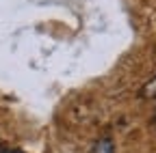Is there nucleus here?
<instances>
[{
  "label": "nucleus",
  "instance_id": "obj_1",
  "mask_svg": "<svg viewBox=\"0 0 156 153\" xmlns=\"http://www.w3.org/2000/svg\"><path fill=\"white\" fill-rule=\"evenodd\" d=\"M91 153H115V145H113L111 138H100V140L93 145Z\"/></svg>",
  "mask_w": 156,
  "mask_h": 153
},
{
  "label": "nucleus",
  "instance_id": "obj_2",
  "mask_svg": "<svg viewBox=\"0 0 156 153\" xmlns=\"http://www.w3.org/2000/svg\"><path fill=\"white\" fill-rule=\"evenodd\" d=\"M141 95H143L145 99H156V75H154L150 82H145V84H143Z\"/></svg>",
  "mask_w": 156,
  "mask_h": 153
},
{
  "label": "nucleus",
  "instance_id": "obj_3",
  "mask_svg": "<svg viewBox=\"0 0 156 153\" xmlns=\"http://www.w3.org/2000/svg\"><path fill=\"white\" fill-rule=\"evenodd\" d=\"M154 125H156V110H154Z\"/></svg>",
  "mask_w": 156,
  "mask_h": 153
}]
</instances>
